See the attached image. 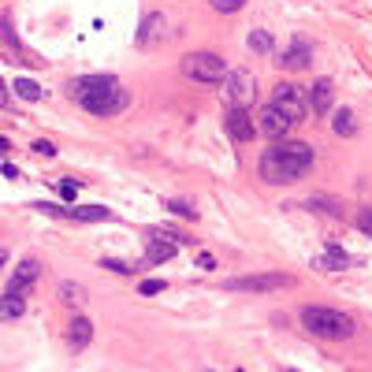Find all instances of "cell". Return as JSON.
I'll return each mask as SVG.
<instances>
[{"label":"cell","mask_w":372,"mask_h":372,"mask_svg":"<svg viewBox=\"0 0 372 372\" xmlns=\"http://www.w3.org/2000/svg\"><path fill=\"white\" fill-rule=\"evenodd\" d=\"M71 90V97L90 112V116H116V112H123L127 108V90L120 86V79H112V75H82V79H75L67 86Z\"/></svg>","instance_id":"1"},{"label":"cell","mask_w":372,"mask_h":372,"mask_svg":"<svg viewBox=\"0 0 372 372\" xmlns=\"http://www.w3.org/2000/svg\"><path fill=\"white\" fill-rule=\"evenodd\" d=\"M313 168V146L306 141H276L272 149L261 153V171L265 182H298Z\"/></svg>","instance_id":"2"},{"label":"cell","mask_w":372,"mask_h":372,"mask_svg":"<svg viewBox=\"0 0 372 372\" xmlns=\"http://www.w3.org/2000/svg\"><path fill=\"white\" fill-rule=\"evenodd\" d=\"M302 324L306 332L317 339H350L354 335V320L339 309H324V306H306L302 309Z\"/></svg>","instance_id":"3"},{"label":"cell","mask_w":372,"mask_h":372,"mask_svg":"<svg viewBox=\"0 0 372 372\" xmlns=\"http://www.w3.org/2000/svg\"><path fill=\"white\" fill-rule=\"evenodd\" d=\"M182 75L194 82H223L227 79V64L216 52H186L182 56Z\"/></svg>","instance_id":"4"},{"label":"cell","mask_w":372,"mask_h":372,"mask_svg":"<svg viewBox=\"0 0 372 372\" xmlns=\"http://www.w3.org/2000/svg\"><path fill=\"white\" fill-rule=\"evenodd\" d=\"M223 101L231 105V108H253L257 101V79H253V71H227V79H223Z\"/></svg>","instance_id":"5"},{"label":"cell","mask_w":372,"mask_h":372,"mask_svg":"<svg viewBox=\"0 0 372 372\" xmlns=\"http://www.w3.org/2000/svg\"><path fill=\"white\" fill-rule=\"evenodd\" d=\"M272 108H279L294 127L309 116V105H306V97H302V86H294V82H279L276 90H272Z\"/></svg>","instance_id":"6"},{"label":"cell","mask_w":372,"mask_h":372,"mask_svg":"<svg viewBox=\"0 0 372 372\" xmlns=\"http://www.w3.org/2000/svg\"><path fill=\"white\" fill-rule=\"evenodd\" d=\"M291 276L287 272H265V276H238V279H227L223 287L227 291H257V294H268V291H283L291 287Z\"/></svg>","instance_id":"7"},{"label":"cell","mask_w":372,"mask_h":372,"mask_svg":"<svg viewBox=\"0 0 372 372\" xmlns=\"http://www.w3.org/2000/svg\"><path fill=\"white\" fill-rule=\"evenodd\" d=\"M37 276H41V265L34 261V257L19 261V265H16V272H11V279H8V294H11V298H26V294L34 291Z\"/></svg>","instance_id":"8"},{"label":"cell","mask_w":372,"mask_h":372,"mask_svg":"<svg viewBox=\"0 0 372 372\" xmlns=\"http://www.w3.org/2000/svg\"><path fill=\"white\" fill-rule=\"evenodd\" d=\"M291 131H294V123L283 116L279 108H272V105L261 112V120H257V134H265V138H272V141H283Z\"/></svg>","instance_id":"9"},{"label":"cell","mask_w":372,"mask_h":372,"mask_svg":"<svg viewBox=\"0 0 372 372\" xmlns=\"http://www.w3.org/2000/svg\"><path fill=\"white\" fill-rule=\"evenodd\" d=\"M223 127H227V134H231L235 141H253V134H257V123L250 116V108H231L223 116Z\"/></svg>","instance_id":"10"},{"label":"cell","mask_w":372,"mask_h":372,"mask_svg":"<svg viewBox=\"0 0 372 372\" xmlns=\"http://www.w3.org/2000/svg\"><path fill=\"white\" fill-rule=\"evenodd\" d=\"M332 101H335V86L327 79H317L306 90V105H309V112H317V116H324V112L332 108Z\"/></svg>","instance_id":"11"},{"label":"cell","mask_w":372,"mask_h":372,"mask_svg":"<svg viewBox=\"0 0 372 372\" xmlns=\"http://www.w3.org/2000/svg\"><path fill=\"white\" fill-rule=\"evenodd\" d=\"M168 30V19L161 16V11H149L146 19H141V30H138V45H156V41L164 37Z\"/></svg>","instance_id":"12"},{"label":"cell","mask_w":372,"mask_h":372,"mask_svg":"<svg viewBox=\"0 0 372 372\" xmlns=\"http://www.w3.org/2000/svg\"><path fill=\"white\" fill-rule=\"evenodd\" d=\"M90 339H93V324L86 317H75L67 324V347L71 350H86V347H90Z\"/></svg>","instance_id":"13"},{"label":"cell","mask_w":372,"mask_h":372,"mask_svg":"<svg viewBox=\"0 0 372 372\" xmlns=\"http://www.w3.org/2000/svg\"><path fill=\"white\" fill-rule=\"evenodd\" d=\"M175 257V242H171L164 231H149V261L153 265H164Z\"/></svg>","instance_id":"14"},{"label":"cell","mask_w":372,"mask_h":372,"mask_svg":"<svg viewBox=\"0 0 372 372\" xmlns=\"http://www.w3.org/2000/svg\"><path fill=\"white\" fill-rule=\"evenodd\" d=\"M309 60H313V49L306 45V41H294V45L283 52L279 64L287 67V71H302V67H309Z\"/></svg>","instance_id":"15"},{"label":"cell","mask_w":372,"mask_h":372,"mask_svg":"<svg viewBox=\"0 0 372 372\" xmlns=\"http://www.w3.org/2000/svg\"><path fill=\"white\" fill-rule=\"evenodd\" d=\"M23 313H26V298H11V294L0 298V320H19Z\"/></svg>","instance_id":"16"},{"label":"cell","mask_w":372,"mask_h":372,"mask_svg":"<svg viewBox=\"0 0 372 372\" xmlns=\"http://www.w3.org/2000/svg\"><path fill=\"white\" fill-rule=\"evenodd\" d=\"M332 131H335V134H342V138L357 134V120H354V112H350V108H339V112H335V120H332Z\"/></svg>","instance_id":"17"},{"label":"cell","mask_w":372,"mask_h":372,"mask_svg":"<svg viewBox=\"0 0 372 372\" xmlns=\"http://www.w3.org/2000/svg\"><path fill=\"white\" fill-rule=\"evenodd\" d=\"M350 265V257L342 253L339 246H327V253H324V261H317V268H324V272H342Z\"/></svg>","instance_id":"18"},{"label":"cell","mask_w":372,"mask_h":372,"mask_svg":"<svg viewBox=\"0 0 372 372\" xmlns=\"http://www.w3.org/2000/svg\"><path fill=\"white\" fill-rule=\"evenodd\" d=\"M60 302H64V306H82V302H86V287H82V283L64 279V283H60Z\"/></svg>","instance_id":"19"},{"label":"cell","mask_w":372,"mask_h":372,"mask_svg":"<svg viewBox=\"0 0 372 372\" xmlns=\"http://www.w3.org/2000/svg\"><path fill=\"white\" fill-rule=\"evenodd\" d=\"M11 90H16V97H23V101H37V97H41V86L34 79H16Z\"/></svg>","instance_id":"20"},{"label":"cell","mask_w":372,"mask_h":372,"mask_svg":"<svg viewBox=\"0 0 372 372\" xmlns=\"http://www.w3.org/2000/svg\"><path fill=\"white\" fill-rule=\"evenodd\" d=\"M246 45H250L253 52H261V56H268V52H272V37H268V30H250V37H246Z\"/></svg>","instance_id":"21"},{"label":"cell","mask_w":372,"mask_h":372,"mask_svg":"<svg viewBox=\"0 0 372 372\" xmlns=\"http://www.w3.org/2000/svg\"><path fill=\"white\" fill-rule=\"evenodd\" d=\"M164 209H171L175 216H186V220H197V209L190 202H182V197H171V202H164Z\"/></svg>","instance_id":"22"},{"label":"cell","mask_w":372,"mask_h":372,"mask_svg":"<svg viewBox=\"0 0 372 372\" xmlns=\"http://www.w3.org/2000/svg\"><path fill=\"white\" fill-rule=\"evenodd\" d=\"M209 4L216 8V11H223V16H231V11H238L242 4H246V0H209Z\"/></svg>","instance_id":"23"},{"label":"cell","mask_w":372,"mask_h":372,"mask_svg":"<svg viewBox=\"0 0 372 372\" xmlns=\"http://www.w3.org/2000/svg\"><path fill=\"white\" fill-rule=\"evenodd\" d=\"M357 227H361L365 235H372V209H361V212H357Z\"/></svg>","instance_id":"24"},{"label":"cell","mask_w":372,"mask_h":372,"mask_svg":"<svg viewBox=\"0 0 372 372\" xmlns=\"http://www.w3.org/2000/svg\"><path fill=\"white\" fill-rule=\"evenodd\" d=\"M34 153H37V156H52V153H56V146H52L49 138H37V141H34Z\"/></svg>","instance_id":"25"},{"label":"cell","mask_w":372,"mask_h":372,"mask_svg":"<svg viewBox=\"0 0 372 372\" xmlns=\"http://www.w3.org/2000/svg\"><path fill=\"white\" fill-rule=\"evenodd\" d=\"M164 291V279H146L141 283V294H161Z\"/></svg>","instance_id":"26"},{"label":"cell","mask_w":372,"mask_h":372,"mask_svg":"<svg viewBox=\"0 0 372 372\" xmlns=\"http://www.w3.org/2000/svg\"><path fill=\"white\" fill-rule=\"evenodd\" d=\"M75 190H79V182H71V179H64V182H60V194L67 197V202H75Z\"/></svg>","instance_id":"27"},{"label":"cell","mask_w":372,"mask_h":372,"mask_svg":"<svg viewBox=\"0 0 372 372\" xmlns=\"http://www.w3.org/2000/svg\"><path fill=\"white\" fill-rule=\"evenodd\" d=\"M105 268H112V272H120V276H131V265H123V261H105Z\"/></svg>","instance_id":"28"},{"label":"cell","mask_w":372,"mask_h":372,"mask_svg":"<svg viewBox=\"0 0 372 372\" xmlns=\"http://www.w3.org/2000/svg\"><path fill=\"white\" fill-rule=\"evenodd\" d=\"M197 265H202V268H216V257H212V253H202V257H197Z\"/></svg>","instance_id":"29"},{"label":"cell","mask_w":372,"mask_h":372,"mask_svg":"<svg viewBox=\"0 0 372 372\" xmlns=\"http://www.w3.org/2000/svg\"><path fill=\"white\" fill-rule=\"evenodd\" d=\"M0 171H4V179H19V168H16V164H4Z\"/></svg>","instance_id":"30"},{"label":"cell","mask_w":372,"mask_h":372,"mask_svg":"<svg viewBox=\"0 0 372 372\" xmlns=\"http://www.w3.org/2000/svg\"><path fill=\"white\" fill-rule=\"evenodd\" d=\"M8 149H11V141H8V138H4V134H0V156H4V153H8Z\"/></svg>","instance_id":"31"},{"label":"cell","mask_w":372,"mask_h":372,"mask_svg":"<svg viewBox=\"0 0 372 372\" xmlns=\"http://www.w3.org/2000/svg\"><path fill=\"white\" fill-rule=\"evenodd\" d=\"M0 105H8V90H4V79H0Z\"/></svg>","instance_id":"32"},{"label":"cell","mask_w":372,"mask_h":372,"mask_svg":"<svg viewBox=\"0 0 372 372\" xmlns=\"http://www.w3.org/2000/svg\"><path fill=\"white\" fill-rule=\"evenodd\" d=\"M4 261H8V253H4V250H0V265H4Z\"/></svg>","instance_id":"33"},{"label":"cell","mask_w":372,"mask_h":372,"mask_svg":"<svg viewBox=\"0 0 372 372\" xmlns=\"http://www.w3.org/2000/svg\"><path fill=\"white\" fill-rule=\"evenodd\" d=\"M291 372H302V368H291Z\"/></svg>","instance_id":"34"}]
</instances>
